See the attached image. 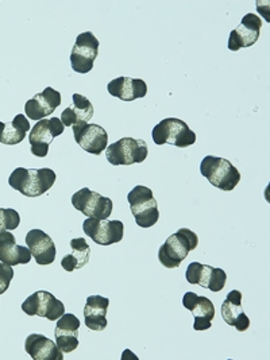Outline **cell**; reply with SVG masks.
<instances>
[{
  "label": "cell",
  "mask_w": 270,
  "mask_h": 360,
  "mask_svg": "<svg viewBox=\"0 0 270 360\" xmlns=\"http://www.w3.org/2000/svg\"><path fill=\"white\" fill-rule=\"evenodd\" d=\"M30 129L32 126L27 117L22 114L17 115L13 122H0V143L8 146L18 145L26 138V134Z\"/></svg>",
  "instance_id": "cell-25"
},
{
  "label": "cell",
  "mask_w": 270,
  "mask_h": 360,
  "mask_svg": "<svg viewBox=\"0 0 270 360\" xmlns=\"http://www.w3.org/2000/svg\"><path fill=\"white\" fill-rule=\"evenodd\" d=\"M61 104V94L54 91L51 86L45 88L44 92L37 94L25 105V114L32 120H42L51 116Z\"/></svg>",
  "instance_id": "cell-17"
},
{
  "label": "cell",
  "mask_w": 270,
  "mask_h": 360,
  "mask_svg": "<svg viewBox=\"0 0 270 360\" xmlns=\"http://www.w3.org/2000/svg\"><path fill=\"white\" fill-rule=\"evenodd\" d=\"M223 320L238 329V332H245L250 327V320L242 308V293L238 290L230 292L221 305Z\"/></svg>",
  "instance_id": "cell-20"
},
{
  "label": "cell",
  "mask_w": 270,
  "mask_h": 360,
  "mask_svg": "<svg viewBox=\"0 0 270 360\" xmlns=\"http://www.w3.org/2000/svg\"><path fill=\"white\" fill-rule=\"evenodd\" d=\"M56 173L54 170L44 167V169H25L18 167L15 169L10 179L8 184L13 189L26 197L42 196L46 193L56 182Z\"/></svg>",
  "instance_id": "cell-1"
},
{
  "label": "cell",
  "mask_w": 270,
  "mask_h": 360,
  "mask_svg": "<svg viewBox=\"0 0 270 360\" xmlns=\"http://www.w3.org/2000/svg\"><path fill=\"white\" fill-rule=\"evenodd\" d=\"M76 143L89 154L101 155L108 145V134L99 124L85 123L82 126H73Z\"/></svg>",
  "instance_id": "cell-13"
},
{
  "label": "cell",
  "mask_w": 270,
  "mask_h": 360,
  "mask_svg": "<svg viewBox=\"0 0 270 360\" xmlns=\"http://www.w3.org/2000/svg\"><path fill=\"white\" fill-rule=\"evenodd\" d=\"M22 311L29 316H38L51 321H57L65 313V305L49 292L41 290L25 300Z\"/></svg>",
  "instance_id": "cell-10"
},
{
  "label": "cell",
  "mask_w": 270,
  "mask_h": 360,
  "mask_svg": "<svg viewBox=\"0 0 270 360\" xmlns=\"http://www.w3.org/2000/svg\"><path fill=\"white\" fill-rule=\"evenodd\" d=\"M85 235L99 246H111L123 239L124 226L119 220H98L88 217L83 223Z\"/></svg>",
  "instance_id": "cell-11"
},
{
  "label": "cell",
  "mask_w": 270,
  "mask_h": 360,
  "mask_svg": "<svg viewBox=\"0 0 270 360\" xmlns=\"http://www.w3.org/2000/svg\"><path fill=\"white\" fill-rule=\"evenodd\" d=\"M26 245L30 248L32 255L38 264L46 266L56 261V245L51 236L42 229H32L26 235Z\"/></svg>",
  "instance_id": "cell-18"
},
{
  "label": "cell",
  "mask_w": 270,
  "mask_h": 360,
  "mask_svg": "<svg viewBox=\"0 0 270 360\" xmlns=\"http://www.w3.org/2000/svg\"><path fill=\"white\" fill-rule=\"evenodd\" d=\"M183 305L195 316V330H205L212 327L211 321L215 317V307L210 298L188 292L183 297Z\"/></svg>",
  "instance_id": "cell-16"
},
{
  "label": "cell",
  "mask_w": 270,
  "mask_h": 360,
  "mask_svg": "<svg viewBox=\"0 0 270 360\" xmlns=\"http://www.w3.org/2000/svg\"><path fill=\"white\" fill-rule=\"evenodd\" d=\"M14 278V270L11 266L0 262V295H4Z\"/></svg>",
  "instance_id": "cell-28"
},
{
  "label": "cell",
  "mask_w": 270,
  "mask_h": 360,
  "mask_svg": "<svg viewBox=\"0 0 270 360\" xmlns=\"http://www.w3.org/2000/svg\"><path fill=\"white\" fill-rule=\"evenodd\" d=\"M152 138L158 146L173 145L180 148H189L196 142V134L188 127L184 120L177 117H168L160 122L153 129Z\"/></svg>",
  "instance_id": "cell-4"
},
{
  "label": "cell",
  "mask_w": 270,
  "mask_h": 360,
  "mask_svg": "<svg viewBox=\"0 0 270 360\" xmlns=\"http://www.w3.org/2000/svg\"><path fill=\"white\" fill-rule=\"evenodd\" d=\"M79 329L80 320L72 313H64L57 320L56 344L63 354H70L79 347Z\"/></svg>",
  "instance_id": "cell-15"
},
{
  "label": "cell",
  "mask_w": 270,
  "mask_h": 360,
  "mask_svg": "<svg viewBox=\"0 0 270 360\" xmlns=\"http://www.w3.org/2000/svg\"><path fill=\"white\" fill-rule=\"evenodd\" d=\"M262 27L261 18L255 14H246L236 30L230 33L229 49L238 51L242 48H250L258 41Z\"/></svg>",
  "instance_id": "cell-14"
},
{
  "label": "cell",
  "mask_w": 270,
  "mask_h": 360,
  "mask_svg": "<svg viewBox=\"0 0 270 360\" xmlns=\"http://www.w3.org/2000/svg\"><path fill=\"white\" fill-rule=\"evenodd\" d=\"M25 349L34 360L64 359V354L60 351L57 344L39 333L27 336L25 342Z\"/></svg>",
  "instance_id": "cell-23"
},
{
  "label": "cell",
  "mask_w": 270,
  "mask_h": 360,
  "mask_svg": "<svg viewBox=\"0 0 270 360\" xmlns=\"http://www.w3.org/2000/svg\"><path fill=\"white\" fill-rule=\"evenodd\" d=\"M64 130H65V126L63 124L61 119L56 116L37 122L29 136V141L32 145V153L34 155L39 158H45L48 155L49 145L53 142V139L61 135Z\"/></svg>",
  "instance_id": "cell-9"
},
{
  "label": "cell",
  "mask_w": 270,
  "mask_h": 360,
  "mask_svg": "<svg viewBox=\"0 0 270 360\" xmlns=\"http://www.w3.org/2000/svg\"><path fill=\"white\" fill-rule=\"evenodd\" d=\"M72 251L65 255L61 261V266L65 271H75L83 269L89 262L91 248L84 238H76L70 240Z\"/></svg>",
  "instance_id": "cell-26"
},
{
  "label": "cell",
  "mask_w": 270,
  "mask_h": 360,
  "mask_svg": "<svg viewBox=\"0 0 270 360\" xmlns=\"http://www.w3.org/2000/svg\"><path fill=\"white\" fill-rule=\"evenodd\" d=\"M200 172L211 185L223 192H231L240 181V173L226 158L207 155L202 158Z\"/></svg>",
  "instance_id": "cell-3"
},
{
  "label": "cell",
  "mask_w": 270,
  "mask_h": 360,
  "mask_svg": "<svg viewBox=\"0 0 270 360\" xmlns=\"http://www.w3.org/2000/svg\"><path fill=\"white\" fill-rule=\"evenodd\" d=\"M32 257L30 248L18 246L15 236L10 231L0 232V262L13 267L30 262Z\"/></svg>",
  "instance_id": "cell-19"
},
{
  "label": "cell",
  "mask_w": 270,
  "mask_h": 360,
  "mask_svg": "<svg viewBox=\"0 0 270 360\" xmlns=\"http://www.w3.org/2000/svg\"><path fill=\"white\" fill-rule=\"evenodd\" d=\"M148 154L149 150L146 142L130 136L122 138L105 148V158L114 166L142 164L148 158Z\"/></svg>",
  "instance_id": "cell-6"
},
{
  "label": "cell",
  "mask_w": 270,
  "mask_h": 360,
  "mask_svg": "<svg viewBox=\"0 0 270 360\" xmlns=\"http://www.w3.org/2000/svg\"><path fill=\"white\" fill-rule=\"evenodd\" d=\"M72 205L86 217L107 220L112 213V201L88 188H83L72 196Z\"/></svg>",
  "instance_id": "cell-8"
},
{
  "label": "cell",
  "mask_w": 270,
  "mask_h": 360,
  "mask_svg": "<svg viewBox=\"0 0 270 360\" xmlns=\"http://www.w3.org/2000/svg\"><path fill=\"white\" fill-rule=\"evenodd\" d=\"M110 300L101 295H89L84 307L85 326L94 332H103L107 328V311Z\"/></svg>",
  "instance_id": "cell-22"
},
{
  "label": "cell",
  "mask_w": 270,
  "mask_h": 360,
  "mask_svg": "<svg viewBox=\"0 0 270 360\" xmlns=\"http://www.w3.org/2000/svg\"><path fill=\"white\" fill-rule=\"evenodd\" d=\"M99 54V41L91 32L79 34L70 53V65L76 73L86 75L94 69Z\"/></svg>",
  "instance_id": "cell-7"
},
{
  "label": "cell",
  "mask_w": 270,
  "mask_h": 360,
  "mask_svg": "<svg viewBox=\"0 0 270 360\" xmlns=\"http://www.w3.org/2000/svg\"><path fill=\"white\" fill-rule=\"evenodd\" d=\"M127 201L134 216L136 226L141 229H150L160 219L158 204L153 196L152 189L138 185L129 193Z\"/></svg>",
  "instance_id": "cell-5"
},
{
  "label": "cell",
  "mask_w": 270,
  "mask_h": 360,
  "mask_svg": "<svg viewBox=\"0 0 270 360\" xmlns=\"http://www.w3.org/2000/svg\"><path fill=\"white\" fill-rule=\"evenodd\" d=\"M20 217L15 210L0 208V232L14 231L19 227Z\"/></svg>",
  "instance_id": "cell-27"
},
{
  "label": "cell",
  "mask_w": 270,
  "mask_h": 360,
  "mask_svg": "<svg viewBox=\"0 0 270 360\" xmlns=\"http://www.w3.org/2000/svg\"><path fill=\"white\" fill-rule=\"evenodd\" d=\"M186 278L192 285H199L211 292L217 293L224 289L227 274L219 267H212L208 264L192 262L186 269Z\"/></svg>",
  "instance_id": "cell-12"
},
{
  "label": "cell",
  "mask_w": 270,
  "mask_h": 360,
  "mask_svg": "<svg viewBox=\"0 0 270 360\" xmlns=\"http://www.w3.org/2000/svg\"><path fill=\"white\" fill-rule=\"evenodd\" d=\"M199 246L198 235L189 229H179L170 235L167 242L160 247L158 259L162 266L176 269L184 262L188 254Z\"/></svg>",
  "instance_id": "cell-2"
},
{
  "label": "cell",
  "mask_w": 270,
  "mask_h": 360,
  "mask_svg": "<svg viewBox=\"0 0 270 360\" xmlns=\"http://www.w3.org/2000/svg\"><path fill=\"white\" fill-rule=\"evenodd\" d=\"M107 91L111 96L123 101H133L148 95V85L141 79L118 77L107 84Z\"/></svg>",
  "instance_id": "cell-21"
},
{
  "label": "cell",
  "mask_w": 270,
  "mask_h": 360,
  "mask_svg": "<svg viewBox=\"0 0 270 360\" xmlns=\"http://www.w3.org/2000/svg\"><path fill=\"white\" fill-rule=\"evenodd\" d=\"M72 98L73 104L67 107L61 114V122L65 127L82 126L94 117V105L88 98L79 94H75Z\"/></svg>",
  "instance_id": "cell-24"
}]
</instances>
